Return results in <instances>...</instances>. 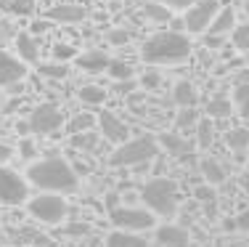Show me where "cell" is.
Returning a JSON list of instances; mask_svg holds the SVG:
<instances>
[{"mask_svg": "<svg viewBox=\"0 0 249 247\" xmlns=\"http://www.w3.org/2000/svg\"><path fill=\"white\" fill-rule=\"evenodd\" d=\"M244 11H247V14H249V0H244Z\"/></svg>", "mask_w": 249, "mask_h": 247, "instance_id": "f6af8a7d", "label": "cell"}, {"mask_svg": "<svg viewBox=\"0 0 249 247\" xmlns=\"http://www.w3.org/2000/svg\"><path fill=\"white\" fill-rule=\"evenodd\" d=\"M37 72H40V77H48V80H67L69 77V64L67 61H51V64L40 61Z\"/></svg>", "mask_w": 249, "mask_h": 247, "instance_id": "ffe728a7", "label": "cell"}, {"mask_svg": "<svg viewBox=\"0 0 249 247\" xmlns=\"http://www.w3.org/2000/svg\"><path fill=\"white\" fill-rule=\"evenodd\" d=\"M29 133H37V136H53L56 131H61L64 125V114H61V107L45 101V104H37L32 112H29Z\"/></svg>", "mask_w": 249, "mask_h": 247, "instance_id": "52a82bcc", "label": "cell"}, {"mask_svg": "<svg viewBox=\"0 0 249 247\" xmlns=\"http://www.w3.org/2000/svg\"><path fill=\"white\" fill-rule=\"evenodd\" d=\"M27 77V64L0 48V85H16Z\"/></svg>", "mask_w": 249, "mask_h": 247, "instance_id": "8fae6325", "label": "cell"}, {"mask_svg": "<svg viewBox=\"0 0 249 247\" xmlns=\"http://www.w3.org/2000/svg\"><path fill=\"white\" fill-rule=\"evenodd\" d=\"M77 98H80L82 104H90V107H98V104H104L106 98V91L98 85H82L80 91H77Z\"/></svg>", "mask_w": 249, "mask_h": 247, "instance_id": "d4e9b609", "label": "cell"}, {"mask_svg": "<svg viewBox=\"0 0 249 247\" xmlns=\"http://www.w3.org/2000/svg\"><path fill=\"white\" fill-rule=\"evenodd\" d=\"M223 38H225V35H212V32H207V35H204V45H207V48H220V45H223Z\"/></svg>", "mask_w": 249, "mask_h": 247, "instance_id": "f35d334b", "label": "cell"}, {"mask_svg": "<svg viewBox=\"0 0 249 247\" xmlns=\"http://www.w3.org/2000/svg\"><path fill=\"white\" fill-rule=\"evenodd\" d=\"M215 141V125L210 120H199L196 122V144L199 149H210V144Z\"/></svg>", "mask_w": 249, "mask_h": 247, "instance_id": "4316f807", "label": "cell"}, {"mask_svg": "<svg viewBox=\"0 0 249 247\" xmlns=\"http://www.w3.org/2000/svg\"><path fill=\"white\" fill-rule=\"evenodd\" d=\"M109 61L111 58L104 54V51H88V54L77 56V67L82 69V72H90V75H98L104 72V69H109Z\"/></svg>", "mask_w": 249, "mask_h": 247, "instance_id": "2e32d148", "label": "cell"}, {"mask_svg": "<svg viewBox=\"0 0 249 247\" xmlns=\"http://www.w3.org/2000/svg\"><path fill=\"white\" fill-rule=\"evenodd\" d=\"M106 72H109L114 80H130V77L135 75V72H133V64H127V61H114V58L109 61V69H106Z\"/></svg>", "mask_w": 249, "mask_h": 247, "instance_id": "4dcf8cb0", "label": "cell"}, {"mask_svg": "<svg viewBox=\"0 0 249 247\" xmlns=\"http://www.w3.org/2000/svg\"><path fill=\"white\" fill-rule=\"evenodd\" d=\"M29 199V181L16 170L0 165V205H24Z\"/></svg>", "mask_w": 249, "mask_h": 247, "instance_id": "ba28073f", "label": "cell"}, {"mask_svg": "<svg viewBox=\"0 0 249 247\" xmlns=\"http://www.w3.org/2000/svg\"><path fill=\"white\" fill-rule=\"evenodd\" d=\"M98 122V117H90V114H77L72 122H69V128L67 131L69 133H82V131H90L93 125Z\"/></svg>", "mask_w": 249, "mask_h": 247, "instance_id": "1f68e13d", "label": "cell"}, {"mask_svg": "<svg viewBox=\"0 0 249 247\" xmlns=\"http://www.w3.org/2000/svg\"><path fill=\"white\" fill-rule=\"evenodd\" d=\"M220 11V3L217 0H196L186 8V16H183V27L191 35H201L207 32L215 19V14Z\"/></svg>", "mask_w": 249, "mask_h": 247, "instance_id": "9c48e42d", "label": "cell"}, {"mask_svg": "<svg viewBox=\"0 0 249 247\" xmlns=\"http://www.w3.org/2000/svg\"><path fill=\"white\" fill-rule=\"evenodd\" d=\"M236 228L249 234V210H241V213L236 215Z\"/></svg>", "mask_w": 249, "mask_h": 247, "instance_id": "ab89813d", "label": "cell"}, {"mask_svg": "<svg viewBox=\"0 0 249 247\" xmlns=\"http://www.w3.org/2000/svg\"><path fill=\"white\" fill-rule=\"evenodd\" d=\"M191 40L183 32H157L143 43V56L146 64H180L191 56Z\"/></svg>", "mask_w": 249, "mask_h": 247, "instance_id": "7a4b0ae2", "label": "cell"}, {"mask_svg": "<svg viewBox=\"0 0 249 247\" xmlns=\"http://www.w3.org/2000/svg\"><path fill=\"white\" fill-rule=\"evenodd\" d=\"M45 29H48V19L35 21V24H32V32H45Z\"/></svg>", "mask_w": 249, "mask_h": 247, "instance_id": "7bdbcfd3", "label": "cell"}, {"mask_svg": "<svg viewBox=\"0 0 249 247\" xmlns=\"http://www.w3.org/2000/svg\"><path fill=\"white\" fill-rule=\"evenodd\" d=\"M141 202H143L157 218H173L178 213L180 194H178L175 181L159 175V178H151L143 184V189H141Z\"/></svg>", "mask_w": 249, "mask_h": 247, "instance_id": "3957f363", "label": "cell"}, {"mask_svg": "<svg viewBox=\"0 0 249 247\" xmlns=\"http://www.w3.org/2000/svg\"><path fill=\"white\" fill-rule=\"evenodd\" d=\"M109 221L114 228H127V231H151L157 226V215L149 208H133V205H120V208L109 210Z\"/></svg>", "mask_w": 249, "mask_h": 247, "instance_id": "8992f818", "label": "cell"}, {"mask_svg": "<svg viewBox=\"0 0 249 247\" xmlns=\"http://www.w3.org/2000/svg\"><path fill=\"white\" fill-rule=\"evenodd\" d=\"M196 122H199V114L194 112V107H183V112L178 114V120H175V128L183 131V128H191V125H196Z\"/></svg>", "mask_w": 249, "mask_h": 247, "instance_id": "d6a6232c", "label": "cell"}, {"mask_svg": "<svg viewBox=\"0 0 249 247\" xmlns=\"http://www.w3.org/2000/svg\"><path fill=\"white\" fill-rule=\"evenodd\" d=\"M225 144H228L233 152L244 154V152L249 149V131H247V128H236V131H228V133H225Z\"/></svg>", "mask_w": 249, "mask_h": 247, "instance_id": "603a6c76", "label": "cell"}, {"mask_svg": "<svg viewBox=\"0 0 249 247\" xmlns=\"http://www.w3.org/2000/svg\"><path fill=\"white\" fill-rule=\"evenodd\" d=\"M231 112H233V104H231V98H225V96H215V98H210V104H207V114H210V120L212 117H215V120L231 117Z\"/></svg>", "mask_w": 249, "mask_h": 247, "instance_id": "cb8c5ba5", "label": "cell"}, {"mask_svg": "<svg viewBox=\"0 0 249 247\" xmlns=\"http://www.w3.org/2000/svg\"><path fill=\"white\" fill-rule=\"evenodd\" d=\"M157 82H159V75H149V77H143V85H149V88H157Z\"/></svg>", "mask_w": 249, "mask_h": 247, "instance_id": "ee69618b", "label": "cell"}, {"mask_svg": "<svg viewBox=\"0 0 249 247\" xmlns=\"http://www.w3.org/2000/svg\"><path fill=\"white\" fill-rule=\"evenodd\" d=\"M19 157L21 160H35V157H37V149H35V144L29 138L19 144Z\"/></svg>", "mask_w": 249, "mask_h": 247, "instance_id": "d590c367", "label": "cell"}, {"mask_svg": "<svg viewBox=\"0 0 249 247\" xmlns=\"http://www.w3.org/2000/svg\"><path fill=\"white\" fill-rule=\"evenodd\" d=\"M154 242L159 247H188L191 245V234L183 226H175V223H164V226L157 228L154 234Z\"/></svg>", "mask_w": 249, "mask_h": 247, "instance_id": "7c38bea8", "label": "cell"}, {"mask_svg": "<svg viewBox=\"0 0 249 247\" xmlns=\"http://www.w3.org/2000/svg\"><path fill=\"white\" fill-rule=\"evenodd\" d=\"M162 5H167L170 11H186L191 3H196V0H159Z\"/></svg>", "mask_w": 249, "mask_h": 247, "instance_id": "8d00e7d4", "label": "cell"}, {"mask_svg": "<svg viewBox=\"0 0 249 247\" xmlns=\"http://www.w3.org/2000/svg\"><path fill=\"white\" fill-rule=\"evenodd\" d=\"M233 51H239V54H249V21L244 24H236L233 27Z\"/></svg>", "mask_w": 249, "mask_h": 247, "instance_id": "f1b7e54d", "label": "cell"}, {"mask_svg": "<svg viewBox=\"0 0 249 247\" xmlns=\"http://www.w3.org/2000/svg\"><path fill=\"white\" fill-rule=\"evenodd\" d=\"M106 247H149V239L141 237V231L114 228V231L106 237Z\"/></svg>", "mask_w": 249, "mask_h": 247, "instance_id": "5bb4252c", "label": "cell"}, {"mask_svg": "<svg viewBox=\"0 0 249 247\" xmlns=\"http://www.w3.org/2000/svg\"><path fill=\"white\" fill-rule=\"evenodd\" d=\"M233 104L239 109V114H244L249 120V82H239L233 91Z\"/></svg>", "mask_w": 249, "mask_h": 247, "instance_id": "f546056e", "label": "cell"}, {"mask_svg": "<svg viewBox=\"0 0 249 247\" xmlns=\"http://www.w3.org/2000/svg\"><path fill=\"white\" fill-rule=\"evenodd\" d=\"M114 91H120V93H130V91H135V80L130 77V80H117V88Z\"/></svg>", "mask_w": 249, "mask_h": 247, "instance_id": "60d3db41", "label": "cell"}, {"mask_svg": "<svg viewBox=\"0 0 249 247\" xmlns=\"http://www.w3.org/2000/svg\"><path fill=\"white\" fill-rule=\"evenodd\" d=\"M14 154V152H11V146H5V144H0V162H5L8 160V157Z\"/></svg>", "mask_w": 249, "mask_h": 247, "instance_id": "b9f144b4", "label": "cell"}, {"mask_svg": "<svg viewBox=\"0 0 249 247\" xmlns=\"http://www.w3.org/2000/svg\"><path fill=\"white\" fill-rule=\"evenodd\" d=\"M247 152H249V149H247Z\"/></svg>", "mask_w": 249, "mask_h": 247, "instance_id": "bcb514c9", "label": "cell"}, {"mask_svg": "<svg viewBox=\"0 0 249 247\" xmlns=\"http://www.w3.org/2000/svg\"><path fill=\"white\" fill-rule=\"evenodd\" d=\"M98 136L101 133H96L93 128L90 131H82V133H72V146L74 149H82V152H90V149H96Z\"/></svg>", "mask_w": 249, "mask_h": 247, "instance_id": "484cf974", "label": "cell"}, {"mask_svg": "<svg viewBox=\"0 0 249 247\" xmlns=\"http://www.w3.org/2000/svg\"><path fill=\"white\" fill-rule=\"evenodd\" d=\"M72 56H77L72 45H61V43H58L56 48H53V58H56V61H67V58H72Z\"/></svg>", "mask_w": 249, "mask_h": 247, "instance_id": "e575fe53", "label": "cell"}, {"mask_svg": "<svg viewBox=\"0 0 249 247\" xmlns=\"http://www.w3.org/2000/svg\"><path fill=\"white\" fill-rule=\"evenodd\" d=\"M231 27H236V11L231 8V5H223V8L215 14V19H212V24H210L207 32H212V35H228Z\"/></svg>", "mask_w": 249, "mask_h": 247, "instance_id": "ac0fdd59", "label": "cell"}, {"mask_svg": "<svg viewBox=\"0 0 249 247\" xmlns=\"http://www.w3.org/2000/svg\"><path fill=\"white\" fill-rule=\"evenodd\" d=\"M130 38H133V35H130L124 27L109 29V43H111V45H127V43H130Z\"/></svg>", "mask_w": 249, "mask_h": 247, "instance_id": "836d02e7", "label": "cell"}, {"mask_svg": "<svg viewBox=\"0 0 249 247\" xmlns=\"http://www.w3.org/2000/svg\"><path fill=\"white\" fill-rule=\"evenodd\" d=\"M157 154H159V141L151 136H141V138H127L122 144H117L109 162L114 168H133V165L151 162Z\"/></svg>", "mask_w": 249, "mask_h": 247, "instance_id": "277c9868", "label": "cell"}, {"mask_svg": "<svg viewBox=\"0 0 249 247\" xmlns=\"http://www.w3.org/2000/svg\"><path fill=\"white\" fill-rule=\"evenodd\" d=\"M27 210L32 218H37L40 223H48V226H56L69 215V205L64 199V194L58 191H40L37 197H29Z\"/></svg>", "mask_w": 249, "mask_h": 247, "instance_id": "5b68a950", "label": "cell"}, {"mask_svg": "<svg viewBox=\"0 0 249 247\" xmlns=\"http://www.w3.org/2000/svg\"><path fill=\"white\" fill-rule=\"evenodd\" d=\"M88 16V11L82 5H74V3H61V5H53L48 8L45 19L48 21H56V24H77Z\"/></svg>", "mask_w": 249, "mask_h": 247, "instance_id": "4fadbf2b", "label": "cell"}, {"mask_svg": "<svg viewBox=\"0 0 249 247\" xmlns=\"http://www.w3.org/2000/svg\"><path fill=\"white\" fill-rule=\"evenodd\" d=\"M27 181L37 191H58L69 194L80 186V175L64 157H45L27 168Z\"/></svg>", "mask_w": 249, "mask_h": 247, "instance_id": "6da1fadb", "label": "cell"}, {"mask_svg": "<svg viewBox=\"0 0 249 247\" xmlns=\"http://www.w3.org/2000/svg\"><path fill=\"white\" fill-rule=\"evenodd\" d=\"M143 14H146V19L159 21V24L170 21V8H167V5H162L159 0H151V3H146V5H143Z\"/></svg>", "mask_w": 249, "mask_h": 247, "instance_id": "83f0119b", "label": "cell"}, {"mask_svg": "<svg viewBox=\"0 0 249 247\" xmlns=\"http://www.w3.org/2000/svg\"><path fill=\"white\" fill-rule=\"evenodd\" d=\"M98 131H101V136L106 141H111V144H122V141H127V136H130V128L124 125L114 112H101L98 114Z\"/></svg>", "mask_w": 249, "mask_h": 247, "instance_id": "30bf717a", "label": "cell"}, {"mask_svg": "<svg viewBox=\"0 0 249 247\" xmlns=\"http://www.w3.org/2000/svg\"><path fill=\"white\" fill-rule=\"evenodd\" d=\"M16 54H19V58L24 64H37L40 58V48H37V40L32 38L29 32H19L16 35Z\"/></svg>", "mask_w": 249, "mask_h": 247, "instance_id": "9a60e30c", "label": "cell"}, {"mask_svg": "<svg viewBox=\"0 0 249 247\" xmlns=\"http://www.w3.org/2000/svg\"><path fill=\"white\" fill-rule=\"evenodd\" d=\"M0 8L11 16H32L35 0H0Z\"/></svg>", "mask_w": 249, "mask_h": 247, "instance_id": "7402d4cb", "label": "cell"}, {"mask_svg": "<svg viewBox=\"0 0 249 247\" xmlns=\"http://www.w3.org/2000/svg\"><path fill=\"white\" fill-rule=\"evenodd\" d=\"M199 168H201V175H204L207 184L217 186V184H223V181H225V170H223V165L217 162V160H210V157H204Z\"/></svg>", "mask_w": 249, "mask_h": 247, "instance_id": "d6986e66", "label": "cell"}, {"mask_svg": "<svg viewBox=\"0 0 249 247\" xmlns=\"http://www.w3.org/2000/svg\"><path fill=\"white\" fill-rule=\"evenodd\" d=\"M194 197H196L199 202H210V199L215 197V191H212V184H207V186H196V191H194Z\"/></svg>", "mask_w": 249, "mask_h": 247, "instance_id": "74e56055", "label": "cell"}, {"mask_svg": "<svg viewBox=\"0 0 249 247\" xmlns=\"http://www.w3.org/2000/svg\"><path fill=\"white\" fill-rule=\"evenodd\" d=\"M159 146H164L167 149V154H175V157H183V154H188V141L186 138H180L178 133H164L162 138H159Z\"/></svg>", "mask_w": 249, "mask_h": 247, "instance_id": "44dd1931", "label": "cell"}, {"mask_svg": "<svg viewBox=\"0 0 249 247\" xmlns=\"http://www.w3.org/2000/svg\"><path fill=\"white\" fill-rule=\"evenodd\" d=\"M173 98H175V104L178 107H196V101H199V91H196V85L194 82H188V80H178L175 82V88H173Z\"/></svg>", "mask_w": 249, "mask_h": 247, "instance_id": "e0dca14e", "label": "cell"}]
</instances>
